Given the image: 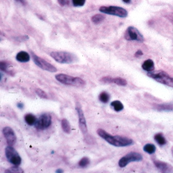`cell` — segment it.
I'll list each match as a JSON object with an SVG mask.
<instances>
[{
  "mask_svg": "<svg viewBox=\"0 0 173 173\" xmlns=\"http://www.w3.org/2000/svg\"><path fill=\"white\" fill-rule=\"evenodd\" d=\"M147 76L159 83L173 88V78L164 71H153L148 72Z\"/></svg>",
  "mask_w": 173,
  "mask_h": 173,
  "instance_id": "cell-3",
  "label": "cell"
},
{
  "mask_svg": "<svg viewBox=\"0 0 173 173\" xmlns=\"http://www.w3.org/2000/svg\"><path fill=\"white\" fill-rule=\"evenodd\" d=\"M157 109L159 111H173V104H163L158 105Z\"/></svg>",
  "mask_w": 173,
  "mask_h": 173,
  "instance_id": "cell-18",
  "label": "cell"
},
{
  "mask_svg": "<svg viewBox=\"0 0 173 173\" xmlns=\"http://www.w3.org/2000/svg\"><path fill=\"white\" fill-rule=\"evenodd\" d=\"M17 106L20 109H22L24 107L23 104H22L21 102H19L18 104H17Z\"/></svg>",
  "mask_w": 173,
  "mask_h": 173,
  "instance_id": "cell-34",
  "label": "cell"
},
{
  "mask_svg": "<svg viewBox=\"0 0 173 173\" xmlns=\"http://www.w3.org/2000/svg\"><path fill=\"white\" fill-rule=\"evenodd\" d=\"M36 92L37 95L39 96L40 98H42V99H48L47 94L43 90H41V89H36Z\"/></svg>",
  "mask_w": 173,
  "mask_h": 173,
  "instance_id": "cell-27",
  "label": "cell"
},
{
  "mask_svg": "<svg viewBox=\"0 0 173 173\" xmlns=\"http://www.w3.org/2000/svg\"><path fill=\"white\" fill-rule=\"evenodd\" d=\"M105 19V17L104 16L102 15L101 14H96L92 17L91 20L94 24H99L104 20Z\"/></svg>",
  "mask_w": 173,
  "mask_h": 173,
  "instance_id": "cell-24",
  "label": "cell"
},
{
  "mask_svg": "<svg viewBox=\"0 0 173 173\" xmlns=\"http://www.w3.org/2000/svg\"><path fill=\"white\" fill-rule=\"evenodd\" d=\"M70 0H58V3L61 6H64L65 5H68L70 3Z\"/></svg>",
  "mask_w": 173,
  "mask_h": 173,
  "instance_id": "cell-31",
  "label": "cell"
},
{
  "mask_svg": "<svg viewBox=\"0 0 173 173\" xmlns=\"http://www.w3.org/2000/svg\"><path fill=\"white\" fill-rule=\"evenodd\" d=\"M111 107H112L113 109L116 112H119V111L123 110L124 109V106L123 104L119 101H114L111 102Z\"/></svg>",
  "mask_w": 173,
  "mask_h": 173,
  "instance_id": "cell-20",
  "label": "cell"
},
{
  "mask_svg": "<svg viewBox=\"0 0 173 173\" xmlns=\"http://www.w3.org/2000/svg\"><path fill=\"white\" fill-rule=\"evenodd\" d=\"M113 78H111L109 76H105L104 78H101V82H104V83H107V84H110V83H112Z\"/></svg>",
  "mask_w": 173,
  "mask_h": 173,
  "instance_id": "cell-30",
  "label": "cell"
},
{
  "mask_svg": "<svg viewBox=\"0 0 173 173\" xmlns=\"http://www.w3.org/2000/svg\"><path fill=\"white\" fill-rule=\"evenodd\" d=\"M154 139H155V141L160 146L164 145L166 144V142H167L166 139L165 138L162 133H158L156 134H155L154 136Z\"/></svg>",
  "mask_w": 173,
  "mask_h": 173,
  "instance_id": "cell-17",
  "label": "cell"
},
{
  "mask_svg": "<svg viewBox=\"0 0 173 173\" xmlns=\"http://www.w3.org/2000/svg\"><path fill=\"white\" fill-rule=\"evenodd\" d=\"M9 66V63L7 61H2L0 62V69L5 73H7V74L12 75V74H14V73L12 72V71L9 70L8 69Z\"/></svg>",
  "mask_w": 173,
  "mask_h": 173,
  "instance_id": "cell-21",
  "label": "cell"
},
{
  "mask_svg": "<svg viewBox=\"0 0 173 173\" xmlns=\"http://www.w3.org/2000/svg\"><path fill=\"white\" fill-rule=\"evenodd\" d=\"M50 55L55 61L61 64H71L77 59L74 55L67 52H53Z\"/></svg>",
  "mask_w": 173,
  "mask_h": 173,
  "instance_id": "cell-4",
  "label": "cell"
},
{
  "mask_svg": "<svg viewBox=\"0 0 173 173\" xmlns=\"http://www.w3.org/2000/svg\"><path fill=\"white\" fill-rule=\"evenodd\" d=\"M5 172H14V173H23V171L21 168H19L18 166H13Z\"/></svg>",
  "mask_w": 173,
  "mask_h": 173,
  "instance_id": "cell-29",
  "label": "cell"
},
{
  "mask_svg": "<svg viewBox=\"0 0 173 173\" xmlns=\"http://www.w3.org/2000/svg\"><path fill=\"white\" fill-rule=\"evenodd\" d=\"M143 150L145 152H146L148 154H153V153H155L156 151V147L153 144L149 143V144H146L144 146Z\"/></svg>",
  "mask_w": 173,
  "mask_h": 173,
  "instance_id": "cell-22",
  "label": "cell"
},
{
  "mask_svg": "<svg viewBox=\"0 0 173 173\" xmlns=\"http://www.w3.org/2000/svg\"><path fill=\"white\" fill-rule=\"evenodd\" d=\"M97 133L101 138L105 140L110 144L116 147H125L133 144V140L130 138L119 136H112L104 130L99 129Z\"/></svg>",
  "mask_w": 173,
  "mask_h": 173,
  "instance_id": "cell-1",
  "label": "cell"
},
{
  "mask_svg": "<svg viewBox=\"0 0 173 173\" xmlns=\"http://www.w3.org/2000/svg\"><path fill=\"white\" fill-rule=\"evenodd\" d=\"M61 125L62 130L64 131V133H71V126L67 119H63L61 122Z\"/></svg>",
  "mask_w": 173,
  "mask_h": 173,
  "instance_id": "cell-19",
  "label": "cell"
},
{
  "mask_svg": "<svg viewBox=\"0 0 173 173\" xmlns=\"http://www.w3.org/2000/svg\"><path fill=\"white\" fill-rule=\"evenodd\" d=\"M55 78L61 83L69 86L83 87L86 85V82L81 78L73 77L67 74H57L55 75Z\"/></svg>",
  "mask_w": 173,
  "mask_h": 173,
  "instance_id": "cell-2",
  "label": "cell"
},
{
  "mask_svg": "<svg viewBox=\"0 0 173 173\" xmlns=\"http://www.w3.org/2000/svg\"><path fill=\"white\" fill-rule=\"evenodd\" d=\"M112 83L121 86H125L127 84V81L123 78H113Z\"/></svg>",
  "mask_w": 173,
  "mask_h": 173,
  "instance_id": "cell-25",
  "label": "cell"
},
{
  "mask_svg": "<svg viewBox=\"0 0 173 173\" xmlns=\"http://www.w3.org/2000/svg\"><path fill=\"white\" fill-rule=\"evenodd\" d=\"M57 172H58V173H61V172H62V171L61 170V169H58V170H57Z\"/></svg>",
  "mask_w": 173,
  "mask_h": 173,
  "instance_id": "cell-36",
  "label": "cell"
},
{
  "mask_svg": "<svg viewBox=\"0 0 173 173\" xmlns=\"http://www.w3.org/2000/svg\"><path fill=\"white\" fill-rule=\"evenodd\" d=\"M123 2L125 3H130V1H131V0H123Z\"/></svg>",
  "mask_w": 173,
  "mask_h": 173,
  "instance_id": "cell-35",
  "label": "cell"
},
{
  "mask_svg": "<svg viewBox=\"0 0 173 173\" xmlns=\"http://www.w3.org/2000/svg\"><path fill=\"white\" fill-rule=\"evenodd\" d=\"M143 159V157L139 153L131 152L123 157L119 161V165L121 168H124L130 162H139Z\"/></svg>",
  "mask_w": 173,
  "mask_h": 173,
  "instance_id": "cell-7",
  "label": "cell"
},
{
  "mask_svg": "<svg viewBox=\"0 0 173 173\" xmlns=\"http://www.w3.org/2000/svg\"><path fill=\"white\" fill-rule=\"evenodd\" d=\"M76 109L78 112V118H79V126L81 131L84 134H86L88 132L87 126L86 124V119L83 112L81 105L78 102L76 104Z\"/></svg>",
  "mask_w": 173,
  "mask_h": 173,
  "instance_id": "cell-12",
  "label": "cell"
},
{
  "mask_svg": "<svg viewBox=\"0 0 173 173\" xmlns=\"http://www.w3.org/2000/svg\"><path fill=\"white\" fill-rule=\"evenodd\" d=\"M5 155L8 161L15 166H19L21 164L22 159L18 153L12 146L6 147L5 149Z\"/></svg>",
  "mask_w": 173,
  "mask_h": 173,
  "instance_id": "cell-6",
  "label": "cell"
},
{
  "mask_svg": "<svg viewBox=\"0 0 173 173\" xmlns=\"http://www.w3.org/2000/svg\"><path fill=\"white\" fill-rule=\"evenodd\" d=\"M16 60L19 62H27L30 61V56L25 51H21L16 55Z\"/></svg>",
  "mask_w": 173,
  "mask_h": 173,
  "instance_id": "cell-14",
  "label": "cell"
},
{
  "mask_svg": "<svg viewBox=\"0 0 173 173\" xmlns=\"http://www.w3.org/2000/svg\"><path fill=\"white\" fill-rule=\"evenodd\" d=\"M99 10L104 14L116 16L121 18H125L128 15L127 12L125 9L118 6H102L99 8Z\"/></svg>",
  "mask_w": 173,
  "mask_h": 173,
  "instance_id": "cell-5",
  "label": "cell"
},
{
  "mask_svg": "<svg viewBox=\"0 0 173 173\" xmlns=\"http://www.w3.org/2000/svg\"><path fill=\"white\" fill-rule=\"evenodd\" d=\"M72 3L75 7H81L84 5L86 0H72Z\"/></svg>",
  "mask_w": 173,
  "mask_h": 173,
  "instance_id": "cell-28",
  "label": "cell"
},
{
  "mask_svg": "<svg viewBox=\"0 0 173 173\" xmlns=\"http://www.w3.org/2000/svg\"><path fill=\"white\" fill-rule=\"evenodd\" d=\"M90 164V160L87 157H84L79 161L78 165L81 168H86Z\"/></svg>",
  "mask_w": 173,
  "mask_h": 173,
  "instance_id": "cell-26",
  "label": "cell"
},
{
  "mask_svg": "<svg viewBox=\"0 0 173 173\" xmlns=\"http://www.w3.org/2000/svg\"><path fill=\"white\" fill-rule=\"evenodd\" d=\"M24 119L25 122L30 126L35 124L37 121V118L35 116L31 113L26 114L24 116Z\"/></svg>",
  "mask_w": 173,
  "mask_h": 173,
  "instance_id": "cell-16",
  "label": "cell"
},
{
  "mask_svg": "<svg viewBox=\"0 0 173 173\" xmlns=\"http://www.w3.org/2000/svg\"><path fill=\"white\" fill-rule=\"evenodd\" d=\"M110 95L106 91H103L99 95V101L103 103H107L109 101Z\"/></svg>",
  "mask_w": 173,
  "mask_h": 173,
  "instance_id": "cell-23",
  "label": "cell"
},
{
  "mask_svg": "<svg viewBox=\"0 0 173 173\" xmlns=\"http://www.w3.org/2000/svg\"><path fill=\"white\" fill-rule=\"evenodd\" d=\"M16 1H17V2H20L23 5H25L26 4V0H16Z\"/></svg>",
  "mask_w": 173,
  "mask_h": 173,
  "instance_id": "cell-33",
  "label": "cell"
},
{
  "mask_svg": "<svg viewBox=\"0 0 173 173\" xmlns=\"http://www.w3.org/2000/svg\"><path fill=\"white\" fill-rule=\"evenodd\" d=\"M142 67L144 70L148 72H152L155 69L154 62L151 59H147L143 62V64L142 65Z\"/></svg>",
  "mask_w": 173,
  "mask_h": 173,
  "instance_id": "cell-15",
  "label": "cell"
},
{
  "mask_svg": "<svg viewBox=\"0 0 173 173\" xmlns=\"http://www.w3.org/2000/svg\"><path fill=\"white\" fill-rule=\"evenodd\" d=\"M154 163L158 171L161 173H170L173 172V166L168 163L157 160H154Z\"/></svg>",
  "mask_w": 173,
  "mask_h": 173,
  "instance_id": "cell-13",
  "label": "cell"
},
{
  "mask_svg": "<svg viewBox=\"0 0 173 173\" xmlns=\"http://www.w3.org/2000/svg\"><path fill=\"white\" fill-rule=\"evenodd\" d=\"M125 39L128 41H137L143 42L144 40L143 36L133 26H130L127 29L124 35Z\"/></svg>",
  "mask_w": 173,
  "mask_h": 173,
  "instance_id": "cell-8",
  "label": "cell"
},
{
  "mask_svg": "<svg viewBox=\"0 0 173 173\" xmlns=\"http://www.w3.org/2000/svg\"><path fill=\"white\" fill-rule=\"evenodd\" d=\"M32 55L35 64L39 67H40L45 71H49L50 72L54 73L57 72V69L54 66H53L52 64L47 62L44 59H42V58L39 57L33 53L32 52Z\"/></svg>",
  "mask_w": 173,
  "mask_h": 173,
  "instance_id": "cell-9",
  "label": "cell"
},
{
  "mask_svg": "<svg viewBox=\"0 0 173 173\" xmlns=\"http://www.w3.org/2000/svg\"><path fill=\"white\" fill-rule=\"evenodd\" d=\"M52 124V116L49 113H43L41 115L35 124V127L38 130H46Z\"/></svg>",
  "mask_w": 173,
  "mask_h": 173,
  "instance_id": "cell-10",
  "label": "cell"
},
{
  "mask_svg": "<svg viewBox=\"0 0 173 173\" xmlns=\"http://www.w3.org/2000/svg\"><path fill=\"white\" fill-rule=\"evenodd\" d=\"M143 53L142 52L141 50H137L136 53H135V57H139V56H141L143 55Z\"/></svg>",
  "mask_w": 173,
  "mask_h": 173,
  "instance_id": "cell-32",
  "label": "cell"
},
{
  "mask_svg": "<svg viewBox=\"0 0 173 173\" xmlns=\"http://www.w3.org/2000/svg\"><path fill=\"white\" fill-rule=\"evenodd\" d=\"M2 131L7 144L9 146H13L17 141V137L14 130L10 127H5L3 129Z\"/></svg>",
  "mask_w": 173,
  "mask_h": 173,
  "instance_id": "cell-11",
  "label": "cell"
}]
</instances>
